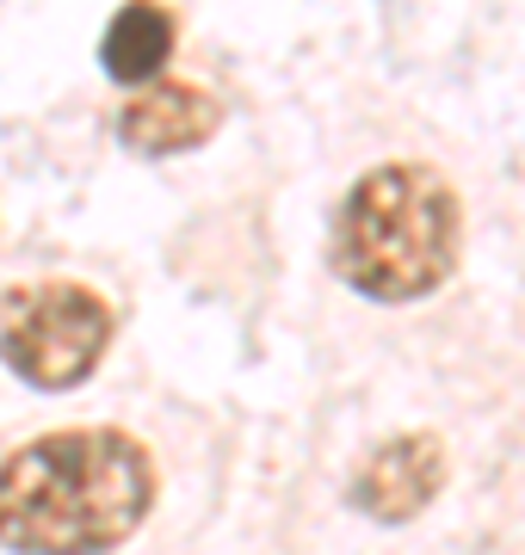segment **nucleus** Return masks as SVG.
I'll return each instance as SVG.
<instances>
[{
    "label": "nucleus",
    "mask_w": 525,
    "mask_h": 555,
    "mask_svg": "<svg viewBox=\"0 0 525 555\" xmlns=\"http://www.w3.org/2000/svg\"><path fill=\"white\" fill-rule=\"evenodd\" d=\"M155 469L137 438L56 433L0 463V543L20 555H105L142 525Z\"/></svg>",
    "instance_id": "obj_1"
},
{
    "label": "nucleus",
    "mask_w": 525,
    "mask_h": 555,
    "mask_svg": "<svg viewBox=\"0 0 525 555\" xmlns=\"http://www.w3.org/2000/svg\"><path fill=\"white\" fill-rule=\"evenodd\" d=\"M458 259V198L426 167H377L334 217V272L377 302L439 291Z\"/></svg>",
    "instance_id": "obj_2"
},
{
    "label": "nucleus",
    "mask_w": 525,
    "mask_h": 555,
    "mask_svg": "<svg viewBox=\"0 0 525 555\" xmlns=\"http://www.w3.org/2000/svg\"><path fill=\"white\" fill-rule=\"evenodd\" d=\"M112 339V309L81 284H25L0 309V358L38 389H75Z\"/></svg>",
    "instance_id": "obj_3"
},
{
    "label": "nucleus",
    "mask_w": 525,
    "mask_h": 555,
    "mask_svg": "<svg viewBox=\"0 0 525 555\" xmlns=\"http://www.w3.org/2000/svg\"><path fill=\"white\" fill-rule=\"evenodd\" d=\"M439 481H445L439 444L426 433H402V438H389L384 451L364 456L359 481H353V500H359V513L384 518V525H402V518H414L426 500L439 494Z\"/></svg>",
    "instance_id": "obj_4"
},
{
    "label": "nucleus",
    "mask_w": 525,
    "mask_h": 555,
    "mask_svg": "<svg viewBox=\"0 0 525 555\" xmlns=\"http://www.w3.org/2000/svg\"><path fill=\"white\" fill-rule=\"evenodd\" d=\"M217 100L192 87V80H167V87H149L124 105L118 137L137 149V155H180V149H199L210 130H217Z\"/></svg>",
    "instance_id": "obj_5"
},
{
    "label": "nucleus",
    "mask_w": 525,
    "mask_h": 555,
    "mask_svg": "<svg viewBox=\"0 0 525 555\" xmlns=\"http://www.w3.org/2000/svg\"><path fill=\"white\" fill-rule=\"evenodd\" d=\"M105 75L124 80V87H142L149 75H162V62L174 56V13L155 7V0H130L118 7V20L105 25Z\"/></svg>",
    "instance_id": "obj_6"
}]
</instances>
